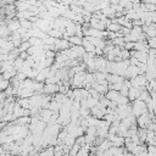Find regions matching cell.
<instances>
[{
    "mask_svg": "<svg viewBox=\"0 0 156 156\" xmlns=\"http://www.w3.org/2000/svg\"><path fill=\"white\" fill-rule=\"evenodd\" d=\"M134 57H136L139 62L146 63V62H147V58H149V54H147L146 51H136Z\"/></svg>",
    "mask_w": 156,
    "mask_h": 156,
    "instance_id": "cell-8",
    "label": "cell"
},
{
    "mask_svg": "<svg viewBox=\"0 0 156 156\" xmlns=\"http://www.w3.org/2000/svg\"><path fill=\"white\" fill-rule=\"evenodd\" d=\"M112 146V144H111V141L108 140V139H104L102 140V143L98 146V149L99 150H101V151H106V150H110V147Z\"/></svg>",
    "mask_w": 156,
    "mask_h": 156,
    "instance_id": "cell-15",
    "label": "cell"
},
{
    "mask_svg": "<svg viewBox=\"0 0 156 156\" xmlns=\"http://www.w3.org/2000/svg\"><path fill=\"white\" fill-rule=\"evenodd\" d=\"M128 91H129V87L126 85V84L123 83V85H122V88H121V90H119L121 95H123V96H128Z\"/></svg>",
    "mask_w": 156,
    "mask_h": 156,
    "instance_id": "cell-35",
    "label": "cell"
},
{
    "mask_svg": "<svg viewBox=\"0 0 156 156\" xmlns=\"http://www.w3.org/2000/svg\"><path fill=\"white\" fill-rule=\"evenodd\" d=\"M55 48H56V51H61V50H67V49H69L71 46H72V44L67 40V39H62V38H60V39H56V41H55Z\"/></svg>",
    "mask_w": 156,
    "mask_h": 156,
    "instance_id": "cell-2",
    "label": "cell"
},
{
    "mask_svg": "<svg viewBox=\"0 0 156 156\" xmlns=\"http://www.w3.org/2000/svg\"><path fill=\"white\" fill-rule=\"evenodd\" d=\"M119 95H121V93L118 91V90H112V89H108V91L105 94V96L108 99V100H111V101H117V99L119 98Z\"/></svg>",
    "mask_w": 156,
    "mask_h": 156,
    "instance_id": "cell-7",
    "label": "cell"
},
{
    "mask_svg": "<svg viewBox=\"0 0 156 156\" xmlns=\"http://www.w3.org/2000/svg\"><path fill=\"white\" fill-rule=\"evenodd\" d=\"M82 46L85 49V51H87V52L95 51V49H96V48H95V45H93V44H91L89 40H87L84 37H83V43H82Z\"/></svg>",
    "mask_w": 156,
    "mask_h": 156,
    "instance_id": "cell-10",
    "label": "cell"
},
{
    "mask_svg": "<svg viewBox=\"0 0 156 156\" xmlns=\"http://www.w3.org/2000/svg\"><path fill=\"white\" fill-rule=\"evenodd\" d=\"M43 44H48V45H54L55 44V41H56V38H52V37H50V35H45L43 39Z\"/></svg>",
    "mask_w": 156,
    "mask_h": 156,
    "instance_id": "cell-21",
    "label": "cell"
},
{
    "mask_svg": "<svg viewBox=\"0 0 156 156\" xmlns=\"http://www.w3.org/2000/svg\"><path fill=\"white\" fill-rule=\"evenodd\" d=\"M9 60V54H0V62L7 61Z\"/></svg>",
    "mask_w": 156,
    "mask_h": 156,
    "instance_id": "cell-41",
    "label": "cell"
},
{
    "mask_svg": "<svg viewBox=\"0 0 156 156\" xmlns=\"http://www.w3.org/2000/svg\"><path fill=\"white\" fill-rule=\"evenodd\" d=\"M122 85H123V82L122 83H112V84H108V89H112V90H121V88H122Z\"/></svg>",
    "mask_w": 156,
    "mask_h": 156,
    "instance_id": "cell-32",
    "label": "cell"
},
{
    "mask_svg": "<svg viewBox=\"0 0 156 156\" xmlns=\"http://www.w3.org/2000/svg\"><path fill=\"white\" fill-rule=\"evenodd\" d=\"M90 115H91V116H94V117H96L98 119H102V118H104V116H105V112H104L100 107L94 106V107H91V108H90Z\"/></svg>",
    "mask_w": 156,
    "mask_h": 156,
    "instance_id": "cell-6",
    "label": "cell"
},
{
    "mask_svg": "<svg viewBox=\"0 0 156 156\" xmlns=\"http://www.w3.org/2000/svg\"><path fill=\"white\" fill-rule=\"evenodd\" d=\"M134 45H135V43L134 41H127V43H124V49H127V50H134Z\"/></svg>",
    "mask_w": 156,
    "mask_h": 156,
    "instance_id": "cell-37",
    "label": "cell"
},
{
    "mask_svg": "<svg viewBox=\"0 0 156 156\" xmlns=\"http://www.w3.org/2000/svg\"><path fill=\"white\" fill-rule=\"evenodd\" d=\"M155 12H156V9H155Z\"/></svg>",
    "mask_w": 156,
    "mask_h": 156,
    "instance_id": "cell-44",
    "label": "cell"
},
{
    "mask_svg": "<svg viewBox=\"0 0 156 156\" xmlns=\"http://www.w3.org/2000/svg\"><path fill=\"white\" fill-rule=\"evenodd\" d=\"M76 143H77L79 146H83V145H85V138H84V135H80V136L76 138Z\"/></svg>",
    "mask_w": 156,
    "mask_h": 156,
    "instance_id": "cell-36",
    "label": "cell"
},
{
    "mask_svg": "<svg viewBox=\"0 0 156 156\" xmlns=\"http://www.w3.org/2000/svg\"><path fill=\"white\" fill-rule=\"evenodd\" d=\"M121 28H122V26H121V24H118L117 22H111V23L106 27V29H107V30H110V32H119V30H121Z\"/></svg>",
    "mask_w": 156,
    "mask_h": 156,
    "instance_id": "cell-18",
    "label": "cell"
},
{
    "mask_svg": "<svg viewBox=\"0 0 156 156\" xmlns=\"http://www.w3.org/2000/svg\"><path fill=\"white\" fill-rule=\"evenodd\" d=\"M79 115H80V117H83V118L89 117V116H90V108L80 107V108H79Z\"/></svg>",
    "mask_w": 156,
    "mask_h": 156,
    "instance_id": "cell-26",
    "label": "cell"
},
{
    "mask_svg": "<svg viewBox=\"0 0 156 156\" xmlns=\"http://www.w3.org/2000/svg\"><path fill=\"white\" fill-rule=\"evenodd\" d=\"M87 102H88V107H89V108H91V107H94V106H96V105H98L99 100H98V99H95V98H93V96H89V98H87Z\"/></svg>",
    "mask_w": 156,
    "mask_h": 156,
    "instance_id": "cell-23",
    "label": "cell"
},
{
    "mask_svg": "<svg viewBox=\"0 0 156 156\" xmlns=\"http://www.w3.org/2000/svg\"><path fill=\"white\" fill-rule=\"evenodd\" d=\"M139 100H141V101H145V102H149L150 100H151V95H150V91L147 90V89H144V90H141V93H140V95H139V98H138Z\"/></svg>",
    "mask_w": 156,
    "mask_h": 156,
    "instance_id": "cell-13",
    "label": "cell"
},
{
    "mask_svg": "<svg viewBox=\"0 0 156 156\" xmlns=\"http://www.w3.org/2000/svg\"><path fill=\"white\" fill-rule=\"evenodd\" d=\"M68 41L72 44V45H82L83 43V38L78 37V35H71L68 38Z\"/></svg>",
    "mask_w": 156,
    "mask_h": 156,
    "instance_id": "cell-17",
    "label": "cell"
},
{
    "mask_svg": "<svg viewBox=\"0 0 156 156\" xmlns=\"http://www.w3.org/2000/svg\"><path fill=\"white\" fill-rule=\"evenodd\" d=\"M132 23H133V27L134 26H138V27L144 26V21H141V20H134V21H132Z\"/></svg>",
    "mask_w": 156,
    "mask_h": 156,
    "instance_id": "cell-39",
    "label": "cell"
},
{
    "mask_svg": "<svg viewBox=\"0 0 156 156\" xmlns=\"http://www.w3.org/2000/svg\"><path fill=\"white\" fill-rule=\"evenodd\" d=\"M69 10H72V11L76 12V13H82L83 7L79 6V5H77V4H74V2H72V4L69 5Z\"/></svg>",
    "mask_w": 156,
    "mask_h": 156,
    "instance_id": "cell-24",
    "label": "cell"
},
{
    "mask_svg": "<svg viewBox=\"0 0 156 156\" xmlns=\"http://www.w3.org/2000/svg\"><path fill=\"white\" fill-rule=\"evenodd\" d=\"M128 102H130L129 99H128V96H123V95H119V98H118L117 101H116L117 106H118V105H124V104H128Z\"/></svg>",
    "mask_w": 156,
    "mask_h": 156,
    "instance_id": "cell-25",
    "label": "cell"
},
{
    "mask_svg": "<svg viewBox=\"0 0 156 156\" xmlns=\"http://www.w3.org/2000/svg\"><path fill=\"white\" fill-rule=\"evenodd\" d=\"M29 46H30V44H29V41L27 40V41H22L21 45H20V48H17V49H18V51L21 52V51H27V50L29 49Z\"/></svg>",
    "mask_w": 156,
    "mask_h": 156,
    "instance_id": "cell-27",
    "label": "cell"
},
{
    "mask_svg": "<svg viewBox=\"0 0 156 156\" xmlns=\"http://www.w3.org/2000/svg\"><path fill=\"white\" fill-rule=\"evenodd\" d=\"M68 87H66V85H63V84H61L60 85V88H58V93H61V94H67V91H68Z\"/></svg>",
    "mask_w": 156,
    "mask_h": 156,
    "instance_id": "cell-38",
    "label": "cell"
},
{
    "mask_svg": "<svg viewBox=\"0 0 156 156\" xmlns=\"http://www.w3.org/2000/svg\"><path fill=\"white\" fill-rule=\"evenodd\" d=\"M146 112H149V111H147V106H146L145 101H141V100L136 99L132 102V113L135 117H139L140 115L146 113Z\"/></svg>",
    "mask_w": 156,
    "mask_h": 156,
    "instance_id": "cell-1",
    "label": "cell"
},
{
    "mask_svg": "<svg viewBox=\"0 0 156 156\" xmlns=\"http://www.w3.org/2000/svg\"><path fill=\"white\" fill-rule=\"evenodd\" d=\"M18 56H20L21 58H23V60H27V58H28V56H29V54H28L27 51H21Z\"/></svg>",
    "mask_w": 156,
    "mask_h": 156,
    "instance_id": "cell-40",
    "label": "cell"
},
{
    "mask_svg": "<svg viewBox=\"0 0 156 156\" xmlns=\"http://www.w3.org/2000/svg\"><path fill=\"white\" fill-rule=\"evenodd\" d=\"M54 156H63L62 151H54Z\"/></svg>",
    "mask_w": 156,
    "mask_h": 156,
    "instance_id": "cell-43",
    "label": "cell"
},
{
    "mask_svg": "<svg viewBox=\"0 0 156 156\" xmlns=\"http://www.w3.org/2000/svg\"><path fill=\"white\" fill-rule=\"evenodd\" d=\"M17 104L20 106H22L23 108H27V110H30V101H29V98H18L16 99Z\"/></svg>",
    "mask_w": 156,
    "mask_h": 156,
    "instance_id": "cell-9",
    "label": "cell"
},
{
    "mask_svg": "<svg viewBox=\"0 0 156 156\" xmlns=\"http://www.w3.org/2000/svg\"><path fill=\"white\" fill-rule=\"evenodd\" d=\"M146 41H147V45H149L150 49H156V37L149 38Z\"/></svg>",
    "mask_w": 156,
    "mask_h": 156,
    "instance_id": "cell-33",
    "label": "cell"
},
{
    "mask_svg": "<svg viewBox=\"0 0 156 156\" xmlns=\"http://www.w3.org/2000/svg\"><path fill=\"white\" fill-rule=\"evenodd\" d=\"M95 54H96V56H104V51H102V49H99V48L95 49Z\"/></svg>",
    "mask_w": 156,
    "mask_h": 156,
    "instance_id": "cell-42",
    "label": "cell"
},
{
    "mask_svg": "<svg viewBox=\"0 0 156 156\" xmlns=\"http://www.w3.org/2000/svg\"><path fill=\"white\" fill-rule=\"evenodd\" d=\"M10 84H11V82L7 80V79H2V80H0V91H4Z\"/></svg>",
    "mask_w": 156,
    "mask_h": 156,
    "instance_id": "cell-29",
    "label": "cell"
},
{
    "mask_svg": "<svg viewBox=\"0 0 156 156\" xmlns=\"http://www.w3.org/2000/svg\"><path fill=\"white\" fill-rule=\"evenodd\" d=\"M89 94H90V96H93V98H95V99H98L99 100V98H100V93L96 90V89H94V88H90L89 89Z\"/></svg>",
    "mask_w": 156,
    "mask_h": 156,
    "instance_id": "cell-34",
    "label": "cell"
},
{
    "mask_svg": "<svg viewBox=\"0 0 156 156\" xmlns=\"http://www.w3.org/2000/svg\"><path fill=\"white\" fill-rule=\"evenodd\" d=\"M37 156H54V147H52V146L45 147V149H43L41 151H39V152L37 154Z\"/></svg>",
    "mask_w": 156,
    "mask_h": 156,
    "instance_id": "cell-14",
    "label": "cell"
},
{
    "mask_svg": "<svg viewBox=\"0 0 156 156\" xmlns=\"http://www.w3.org/2000/svg\"><path fill=\"white\" fill-rule=\"evenodd\" d=\"M58 88H60V85L57 83H49V84L44 83V94L54 95V94L58 93Z\"/></svg>",
    "mask_w": 156,
    "mask_h": 156,
    "instance_id": "cell-3",
    "label": "cell"
},
{
    "mask_svg": "<svg viewBox=\"0 0 156 156\" xmlns=\"http://www.w3.org/2000/svg\"><path fill=\"white\" fill-rule=\"evenodd\" d=\"M57 51L54 50H45V58H55Z\"/></svg>",
    "mask_w": 156,
    "mask_h": 156,
    "instance_id": "cell-30",
    "label": "cell"
},
{
    "mask_svg": "<svg viewBox=\"0 0 156 156\" xmlns=\"http://www.w3.org/2000/svg\"><path fill=\"white\" fill-rule=\"evenodd\" d=\"M140 93H141V89L140 88H134V87L129 88V91H128V99H129V101L133 102L134 100H136L139 98Z\"/></svg>",
    "mask_w": 156,
    "mask_h": 156,
    "instance_id": "cell-5",
    "label": "cell"
},
{
    "mask_svg": "<svg viewBox=\"0 0 156 156\" xmlns=\"http://www.w3.org/2000/svg\"><path fill=\"white\" fill-rule=\"evenodd\" d=\"M20 22H21V27H23V28H24V29H27V30H29V29H32V28L34 27V23H33V22H30L29 20L22 18V20H20Z\"/></svg>",
    "mask_w": 156,
    "mask_h": 156,
    "instance_id": "cell-16",
    "label": "cell"
},
{
    "mask_svg": "<svg viewBox=\"0 0 156 156\" xmlns=\"http://www.w3.org/2000/svg\"><path fill=\"white\" fill-rule=\"evenodd\" d=\"M6 26H7V29H9L10 32H16V30H18V29L21 28V22H20L18 18L15 17V18L10 20Z\"/></svg>",
    "mask_w": 156,
    "mask_h": 156,
    "instance_id": "cell-4",
    "label": "cell"
},
{
    "mask_svg": "<svg viewBox=\"0 0 156 156\" xmlns=\"http://www.w3.org/2000/svg\"><path fill=\"white\" fill-rule=\"evenodd\" d=\"M79 149H80V146L77 144V143H74L72 146H71V149H69V152H68V155L69 156H76L77 154H78V151H79Z\"/></svg>",
    "mask_w": 156,
    "mask_h": 156,
    "instance_id": "cell-22",
    "label": "cell"
},
{
    "mask_svg": "<svg viewBox=\"0 0 156 156\" xmlns=\"http://www.w3.org/2000/svg\"><path fill=\"white\" fill-rule=\"evenodd\" d=\"M74 143H76V138H74L71 133H68V134L66 135L65 140H63V144H66V145H68V146H72Z\"/></svg>",
    "mask_w": 156,
    "mask_h": 156,
    "instance_id": "cell-20",
    "label": "cell"
},
{
    "mask_svg": "<svg viewBox=\"0 0 156 156\" xmlns=\"http://www.w3.org/2000/svg\"><path fill=\"white\" fill-rule=\"evenodd\" d=\"M69 49H72V50L77 54V56H78V57H82V56L87 52V51H85V49H84L82 45H72Z\"/></svg>",
    "mask_w": 156,
    "mask_h": 156,
    "instance_id": "cell-12",
    "label": "cell"
},
{
    "mask_svg": "<svg viewBox=\"0 0 156 156\" xmlns=\"http://www.w3.org/2000/svg\"><path fill=\"white\" fill-rule=\"evenodd\" d=\"M46 34L50 35V37H52V38H56V39L62 38V32L58 30V29H56V28H50V29L46 32Z\"/></svg>",
    "mask_w": 156,
    "mask_h": 156,
    "instance_id": "cell-11",
    "label": "cell"
},
{
    "mask_svg": "<svg viewBox=\"0 0 156 156\" xmlns=\"http://www.w3.org/2000/svg\"><path fill=\"white\" fill-rule=\"evenodd\" d=\"M15 78H16L17 80H20V82H23L24 79H27V74H26L24 72H21V71H18V72H17V74L15 76Z\"/></svg>",
    "mask_w": 156,
    "mask_h": 156,
    "instance_id": "cell-31",
    "label": "cell"
},
{
    "mask_svg": "<svg viewBox=\"0 0 156 156\" xmlns=\"http://www.w3.org/2000/svg\"><path fill=\"white\" fill-rule=\"evenodd\" d=\"M121 57H122V60H129L130 58V50H127L123 48L121 51Z\"/></svg>",
    "mask_w": 156,
    "mask_h": 156,
    "instance_id": "cell-28",
    "label": "cell"
},
{
    "mask_svg": "<svg viewBox=\"0 0 156 156\" xmlns=\"http://www.w3.org/2000/svg\"><path fill=\"white\" fill-rule=\"evenodd\" d=\"M23 63H24V60H23V58H21L20 56H17V57L13 60V68H15V69H17V71H20V69H21V67L23 66Z\"/></svg>",
    "mask_w": 156,
    "mask_h": 156,
    "instance_id": "cell-19",
    "label": "cell"
}]
</instances>
